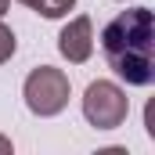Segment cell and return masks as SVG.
I'll return each mask as SVG.
<instances>
[{"label":"cell","mask_w":155,"mask_h":155,"mask_svg":"<svg viewBox=\"0 0 155 155\" xmlns=\"http://www.w3.org/2000/svg\"><path fill=\"white\" fill-rule=\"evenodd\" d=\"M101 51L130 87L155 83V15L148 7H134L116 15L101 29Z\"/></svg>","instance_id":"1"},{"label":"cell","mask_w":155,"mask_h":155,"mask_svg":"<svg viewBox=\"0 0 155 155\" xmlns=\"http://www.w3.org/2000/svg\"><path fill=\"white\" fill-rule=\"evenodd\" d=\"M22 94H25V105H29L33 116H43V119L58 116L69 105V76L54 65H40L25 76Z\"/></svg>","instance_id":"2"},{"label":"cell","mask_w":155,"mask_h":155,"mask_svg":"<svg viewBox=\"0 0 155 155\" xmlns=\"http://www.w3.org/2000/svg\"><path fill=\"white\" fill-rule=\"evenodd\" d=\"M126 112H130V101L123 94V87L112 83V79H94L83 94V116L90 126L97 130H116L126 123Z\"/></svg>","instance_id":"3"},{"label":"cell","mask_w":155,"mask_h":155,"mask_svg":"<svg viewBox=\"0 0 155 155\" xmlns=\"http://www.w3.org/2000/svg\"><path fill=\"white\" fill-rule=\"evenodd\" d=\"M58 51H61L72 65H83V61L94 54V25H90L87 15L72 18V22L58 33Z\"/></svg>","instance_id":"4"},{"label":"cell","mask_w":155,"mask_h":155,"mask_svg":"<svg viewBox=\"0 0 155 155\" xmlns=\"http://www.w3.org/2000/svg\"><path fill=\"white\" fill-rule=\"evenodd\" d=\"M18 4L40 11L43 18H61V15H69V11L76 7V0H18Z\"/></svg>","instance_id":"5"},{"label":"cell","mask_w":155,"mask_h":155,"mask_svg":"<svg viewBox=\"0 0 155 155\" xmlns=\"http://www.w3.org/2000/svg\"><path fill=\"white\" fill-rule=\"evenodd\" d=\"M11 54H15V33H11V29L0 22V65H4Z\"/></svg>","instance_id":"6"},{"label":"cell","mask_w":155,"mask_h":155,"mask_svg":"<svg viewBox=\"0 0 155 155\" xmlns=\"http://www.w3.org/2000/svg\"><path fill=\"white\" fill-rule=\"evenodd\" d=\"M0 155H11V141L7 137H0Z\"/></svg>","instance_id":"7"},{"label":"cell","mask_w":155,"mask_h":155,"mask_svg":"<svg viewBox=\"0 0 155 155\" xmlns=\"http://www.w3.org/2000/svg\"><path fill=\"white\" fill-rule=\"evenodd\" d=\"M4 15H7V0H0V18H4Z\"/></svg>","instance_id":"8"}]
</instances>
